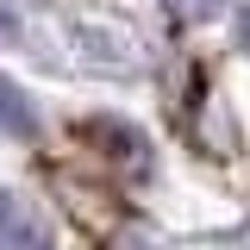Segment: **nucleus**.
Segmentation results:
<instances>
[{"label": "nucleus", "instance_id": "nucleus-1", "mask_svg": "<svg viewBox=\"0 0 250 250\" xmlns=\"http://www.w3.org/2000/svg\"><path fill=\"white\" fill-rule=\"evenodd\" d=\"M0 250H50V225L25 194L0 188Z\"/></svg>", "mask_w": 250, "mask_h": 250}, {"label": "nucleus", "instance_id": "nucleus-2", "mask_svg": "<svg viewBox=\"0 0 250 250\" xmlns=\"http://www.w3.org/2000/svg\"><path fill=\"white\" fill-rule=\"evenodd\" d=\"M0 131H13V138H38V106H31V94L13 82V75H0Z\"/></svg>", "mask_w": 250, "mask_h": 250}, {"label": "nucleus", "instance_id": "nucleus-3", "mask_svg": "<svg viewBox=\"0 0 250 250\" xmlns=\"http://www.w3.org/2000/svg\"><path fill=\"white\" fill-rule=\"evenodd\" d=\"M163 6H169L175 19H207V13H213L219 0H163Z\"/></svg>", "mask_w": 250, "mask_h": 250}, {"label": "nucleus", "instance_id": "nucleus-4", "mask_svg": "<svg viewBox=\"0 0 250 250\" xmlns=\"http://www.w3.org/2000/svg\"><path fill=\"white\" fill-rule=\"evenodd\" d=\"M238 44H244V50H250V6H244V13H238Z\"/></svg>", "mask_w": 250, "mask_h": 250}]
</instances>
